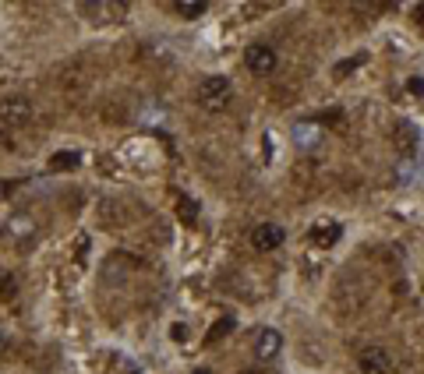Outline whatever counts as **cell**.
<instances>
[{
  "mask_svg": "<svg viewBox=\"0 0 424 374\" xmlns=\"http://www.w3.org/2000/svg\"><path fill=\"white\" fill-rule=\"evenodd\" d=\"M410 92H414V96H424V81L414 78V81H410Z\"/></svg>",
  "mask_w": 424,
  "mask_h": 374,
  "instance_id": "18",
  "label": "cell"
},
{
  "mask_svg": "<svg viewBox=\"0 0 424 374\" xmlns=\"http://www.w3.org/2000/svg\"><path fill=\"white\" fill-rule=\"evenodd\" d=\"M244 68L251 75H272V68H276V50L269 43H251L244 53Z\"/></svg>",
  "mask_w": 424,
  "mask_h": 374,
  "instance_id": "3",
  "label": "cell"
},
{
  "mask_svg": "<svg viewBox=\"0 0 424 374\" xmlns=\"http://www.w3.org/2000/svg\"><path fill=\"white\" fill-rule=\"evenodd\" d=\"M195 374H209V371H205V367H198V371H195Z\"/></svg>",
  "mask_w": 424,
  "mask_h": 374,
  "instance_id": "20",
  "label": "cell"
},
{
  "mask_svg": "<svg viewBox=\"0 0 424 374\" xmlns=\"http://www.w3.org/2000/svg\"><path fill=\"white\" fill-rule=\"evenodd\" d=\"M28 120H32V103H28L25 96H11V99L0 103V124H4V128L21 131Z\"/></svg>",
  "mask_w": 424,
  "mask_h": 374,
  "instance_id": "2",
  "label": "cell"
},
{
  "mask_svg": "<svg viewBox=\"0 0 424 374\" xmlns=\"http://www.w3.org/2000/svg\"><path fill=\"white\" fill-rule=\"evenodd\" d=\"M230 332H233V318H230V315H223L216 325L209 328V335H205V339H209V346H212V342H220V339H227Z\"/></svg>",
  "mask_w": 424,
  "mask_h": 374,
  "instance_id": "11",
  "label": "cell"
},
{
  "mask_svg": "<svg viewBox=\"0 0 424 374\" xmlns=\"http://www.w3.org/2000/svg\"><path fill=\"white\" fill-rule=\"evenodd\" d=\"M170 339H173V342H180V339H188V325H180V322H177V325L170 328Z\"/></svg>",
  "mask_w": 424,
  "mask_h": 374,
  "instance_id": "17",
  "label": "cell"
},
{
  "mask_svg": "<svg viewBox=\"0 0 424 374\" xmlns=\"http://www.w3.org/2000/svg\"><path fill=\"white\" fill-rule=\"evenodd\" d=\"M230 99H233V85H230V78H223V75H209V78L198 85V103H202L205 110H223Z\"/></svg>",
  "mask_w": 424,
  "mask_h": 374,
  "instance_id": "1",
  "label": "cell"
},
{
  "mask_svg": "<svg viewBox=\"0 0 424 374\" xmlns=\"http://www.w3.org/2000/svg\"><path fill=\"white\" fill-rule=\"evenodd\" d=\"M392 141H396V148H400V155H414L417 152V141H421V135H417V128L414 124H396V135H392Z\"/></svg>",
  "mask_w": 424,
  "mask_h": 374,
  "instance_id": "8",
  "label": "cell"
},
{
  "mask_svg": "<svg viewBox=\"0 0 424 374\" xmlns=\"http://www.w3.org/2000/svg\"><path fill=\"white\" fill-rule=\"evenodd\" d=\"M4 191H8V184H0V198H4Z\"/></svg>",
  "mask_w": 424,
  "mask_h": 374,
  "instance_id": "19",
  "label": "cell"
},
{
  "mask_svg": "<svg viewBox=\"0 0 424 374\" xmlns=\"http://www.w3.org/2000/svg\"><path fill=\"white\" fill-rule=\"evenodd\" d=\"M357 367L365 371V374H389L392 360H389V353L382 346H365V350L357 353Z\"/></svg>",
  "mask_w": 424,
  "mask_h": 374,
  "instance_id": "4",
  "label": "cell"
},
{
  "mask_svg": "<svg viewBox=\"0 0 424 374\" xmlns=\"http://www.w3.org/2000/svg\"><path fill=\"white\" fill-rule=\"evenodd\" d=\"M251 244L258 247V251H276V247L283 244V226H276V223H262V226H255Z\"/></svg>",
  "mask_w": 424,
  "mask_h": 374,
  "instance_id": "5",
  "label": "cell"
},
{
  "mask_svg": "<svg viewBox=\"0 0 424 374\" xmlns=\"http://www.w3.org/2000/svg\"><path fill=\"white\" fill-rule=\"evenodd\" d=\"M78 163H81L78 152H57L53 159H50V170H75Z\"/></svg>",
  "mask_w": 424,
  "mask_h": 374,
  "instance_id": "12",
  "label": "cell"
},
{
  "mask_svg": "<svg viewBox=\"0 0 424 374\" xmlns=\"http://www.w3.org/2000/svg\"><path fill=\"white\" fill-rule=\"evenodd\" d=\"M340 237H343L340 223H322V226H315V230H311V240H315L318 247H332Z\"/></svg>",
  "mask_w": 424,
  "mask_h": 374,
  "instance_id": "9",
  "label": "cell"
},
{
  "mask_svg": "<svg viewBox=\"0 0 424 374\" xmlns=\"http://www.w3.org/2000/svg\"><path fill=\"white\" fill-rule=\"evenodd\" d=\"M8 297H15V275L8 268H0V300H8Z\"/></svg>",
  "mask_w": 424,
  "mask_h": 374,
  "instance_id": "15",
  "label": "cell"
},
{
  "mask_svg": "<svg viewBox=\"0 0 424 374\" xmlns=\"http://www.w3.org/2000/svg\"><path fill=\"white\" fill-rule=\"evenodd\" d=\"M195 219H198V205H195L191 198H180V223L195 226Z\"/></svg>",
  "mask_w": 424,
  "mask_h": 374,
  "instance_id": "14",
  "label": "cell"
},
{
  "mask_svg": "<svg viewBox=\"0 0 424 374\" xmlns=\"http://www.w3.org/2000/svg\"><path fill=\"white\" fill-rule=\"evenodd\" d=\"M85 14H96L93 21H120L128 14V4H120V0H103V4H81Z\"/></svg>",
  "mask_w": 424,
  "mask_h": 374,
  "instance_id": "6",
  "label": "cell"
},
{
  "mask_svg": "<svg viewBox=\"0 0 424 374\" xmlns=\"http://www.w3.org/2000/svg\"><path fill=\"white\" fill-rule=\"evenodd\" d=\"M293 141L300 148H315L322 141V131L315 128V124H297V128H293Z\"/></svg>",
  "mask_w": 424,
  "mask_h": 374,
  "instance_id": "10",
  "label": "cell"
},
{
  "mask_svg": "<svg viewBox=\"0 0 424 374\" xmlns=\"http://www.w3.org/2000/svg\"><path fill=\"white\" fill-rule=\"evenodd\" d=\"M280 346H283V335H280L276 328H262V332H258V339H255V357L269 360V357H276V353H280Z\"/></svg>",
  "mask_w": 424,
  "mask_h": 374,
  "instance_id": "7",
  "label": "cell"
},
{
  "mask_svg": "<svg viewBox=\"0 0 424 374\" xmlns=\"http://www.w3.org/2000/svg\"><path fill=\"white\" fill-rule=\"evenodd\" d=\"M205 0H180V4H177V14L180 18H198V14H205Z\"/></svg>",
  "mask_w": 424,
  "mask_h": 374,
  "instance_id": "13",
  "label": "cell"
},
{
  "mask_svg": "<svg viewBox=\"0 0 424 374\" xmlns=\"http://www.w3.org/2000/svg\"><path fill=\"white\" fill-rule=\"evenodd\" d=\"M354 68H360V57H354V60H343V64H336V78H347Z\"/></svg>",
  "mask_w": 424,
  "mask_h": 374,
  "instance_id": "16",
  "label": "cell"
}]
</instances>
